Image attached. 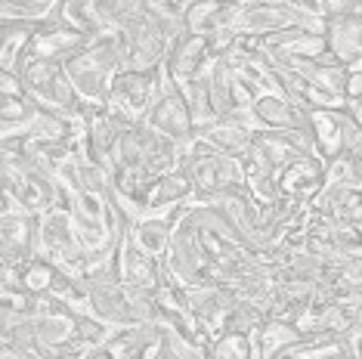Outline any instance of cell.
Wrapping results in <instances>:
<instances>
[{
  "label": "cell",
  "instance_id": "obj_19",
  "mask_svg": "<svg viewBox=\"0 0 362 359\" xmlns=\"http://www.w3.org/2000/svg\"><path fill=\"white\" fill-rule=\"evenodd\" d=\"M208 359H257V353H254V341H251V334L223 331L220 338H214V341H211Z\"/></svg>",
  "mask_w": 362,
  "mask_h": 359
},
{
  "label": "cell",
  "instance_id": "obj_24",
  "mask_svg": "<svg viewBox=\"0 0 362 359\" xmlns=\"http://www.w3.org/2000/svg\"><path fill=\"white\" fill-rule=\"evenodd\" d=\"M233 4H251V0H233Z\"/></svg>",
  "mask_w": 362,
  "mask_h": 359
},
{
  "label": "cell",
  "instance_id": "obj_8",
  "mask_svg": "<svg viewBox=\"0 0 362 359\" xmlns=\"http://www.w3.org/2000/svg\"><path fill=\"white\" fill-rule=\"evenodd\" d=\"M0 254L4 266H25L40 257V214L19 208L10 195H4L0 208Z\"/></svg>",
  "mask_w": 362,
  "mask_h": 359
},
{
  "label": "cell",
  "instance_id": "obj_12",
  "mask_svg": "<svg viewBox=\"0 0 362 359\" xmlns=\"http://www.w3.org/2000/svg\"><path fill=\"white\" fill-rule=\"evenodd\" d=\"M118 273H121V282L124 285H134V288H143V291H158L164 285V260L149 254L146 248H139L136 239L130 235V230L124 233V239L118 245Z\"/></svg>",
  "mask_w": 362,
  "mask_h": 359
},
{
  "label": "cell",
  "instance_id": "obj_16",
  "mask_svg": "<svg viewBox=\"0 0 362 359\" xmlns=\"http://www.w3.org/2000/svg\"><path fill=\"white\" fill-rule=\"evenodd\" d=\"M325 40L344 65L362 56V13H344L325 22Z\"/></svg>",
  "mask_w": 362,
  "mask_h": 359
},
{
  "label": "cell",
  "instance_id": "obj_23",
  "mask_svg": "<svg viewBox=\"0 0 362 359\" xmlns=\"http://www.w3.org/2000/svg\"><path fill=\"white\" fill-rule=\"evenodd\" d=\"M35 4H50V6H59V0H35Z\"/></svg>",
  "mask_w": 362,
  "mask_h": 359
},
{
  "label": "cell",
  "instance_id": "obj_18",
  "mask_svg": "<svg viewBox=\"0 0 362 359\" xmlns=\"http://www.w3.org/2000/svg\"><path fill=\"white\" fill-rule=\"evenodd\" d=\"M298 338H303L298 325L282 322V319H267L257 331L251 334L254 353H257V359H273L276 353H282L285 347H291Z\"/></svg>",
  "mask_w": 362,
  "mask_h": 359
},
{
  "label": "cell",
  "instance_id": "obj_21",
  "mask_svg": "<svg viewBox=\"0 0 362 359\" xmlns=\"http://www.w3.org/2000/svg\"><path fill=\"white\" fill-rule=\"evenodd\" d=\"M347 112H350V118L356 121V124L362 127V100H353V102H347Z\"/></svg>",
  "mask_w": 362,
  "mask_h": 359
},
{
  "label": "cell",
  "instance_id": "obj_5",
  "mask_svg": "<svg viewBox=\"0 0 362 359\" xmlns=\"http://www.w3.org/2000/svg\"><path fill=\"white\" fill-rule=\"evenodd\" d=\"M285 28L325 31V22L310 10H303L298 0H251L242 6L233 25V31L242 37H267Z\"/></svg>",
  "mask_w": 362,
  "mask_h": 359
},
{
  "label": "cell",
  "instance_id": "obj_11",
  "mask_svg": "<svg viewBox=\"0 0 362 359\" xmlns=\"http://www.w3.org/2000/svg\"><path fill=\"white\" fill-rule=\"evenodd\" d=\"M87 37L90 35H84V31H78V28H71V25H65L59 16L53 13L50 19H44L37 25L35 37H31V44H28V50H25V56H35V59H50V62H62L65 65L71 56L81 50V47L87 44ZM16 69H19V65H16Z\"/></svg>",
  "mask_w": 362,
  "mask_h": 359
},
{
  "label": "cell",
  "instance_id": "obj_7",
  "mask_svg": "<svg viewBox=\"0 0 362 359\" xmlns=\"http://www.w3.org/2000/svg\"><path fill=\"white\" fill-rule=\"evenodd\" d=\"M40 254L47 260H53V264L59 269H65V273L84 279L87 254H84V245L78 239L75 220H71L69 208H65L62 201L53 205L47 214H40Z\"/></svg>",
  "mask_w": 362,
  "mask_h": 359
},
{
  "label": "cell",
  "instance_id": "obj_27",
  "mask_svg": "<svg viewBox=\"0 0 362 359\" xmlns=\"http://www.w3.org/2000/svg\"><path fill=\"white\" fill-rule=\"evenodd\" d=\"M359 13H362V10H359Z\"/></svg>",
  "mask_w": 362,
  "mask_h": 359
},
{
  "label": "cell",
  "instance_id": "obj_15",
  "mask_svg": "<svg viewBox=\"0 0 362 359\" xmlns=\"http://www.w3.org/2000/svg\"><path fill=\"white\" fill-rule=\"evenodd\" d=\"M183 214H186V205L170 208V211H155V214H143V217L134 220L130 235L136 239L139 248H146L155 257H164V251H168L170 239H174Z\"/></svg>",
  "mask_w": 362,
  "mask_h": 359
},
{
  "label": "cell",
  "instance_id": "obj_25",
  "mask_svg": "<svg viewBox=\"0 0 362 359\" xmlns=\"http://www.w3.org/2000/svg\"><path fill=\"white\" fill-rule=\"evenodd\" d=\"M164 359H177V356H174V353H170V350H168V356H164Z\"/></svg>",
  "mask_w": 362,
  "mask_h": 359
},
{
  "label": "cell",
  "instance_id": "obj_14",
  "mask_svg": "<svg viewBox=\"0 0 362 359\" xmlns=\"http://www.w3.org/2000/svg\"><path fill=\"white\" fill-rule=\"evenodd\" d=\"M242 6L245 4H233V0H192L183 10V31L214 37V35H220V31L235 25Z\"/></svg>",
  "mask_w": 362,
  "mask_h": 359
},
{
  "label": "cell",
  "instance_id": "obj_3",
  "mask_svg": "<svg viewBox=\"0 0 362 359\" xmlns=\"http://www.w3.org/2000/svg\"><path fill=\"white\" fill-rule=\"evenodd\" d=\"M4 195H10L16 205L31 214H47L53 205H59L56 180L10 146H4Z\"/></svg>",
  "mask_w": 362,
  "mask_h": 359
},
{
  "label": "cell",
  "instance_id": "obj_22",
  "mask_svg": "<svg viewBox=\"0 0 362 359\" xmlns=\"http://www.w3.org/2000/svg\"><path fill=\"white\" fill-rule=\"evenodd\" d=\"M344 4H347L353 13H359V10H362V0H344Z\"/></svg>",
  "mask_w": 362,
  "mask_h": 359
},
{
  "label": "cell",
  "instance_id": "obj_17",
  "mask_svg": "<svg viewBox=\"0 0 362 359\" xmlns=\"http://www.w3.org/2000/svg\"><path fill=\"white\" fill-rule=\"evenodd\" d=\"M37 25L40 22L4 19V31H0V65H4V71H16V65H19V59L25 56Z\"/></svg>",
  "mask_w": 362,
  "mask_h": 359
},
{
  "label": "cell",
  "instance_id": "obj_4",
  "mask_svg": "<svg viewBox=\"0 0 362 359\" xmlns=\"http://www.w3.org/2000/svg\"><path fill=\"white\" fill-rule=\"evenodd\" d=\"M16 75H19L22 87L28 90V96H35V100L40 105H47V109H56V112H62V115H78V112L87 109V105L81 102L78 90L71 87L69 71H65L62 62L22 56Z\"/></svg>",
  "mask_w": 362,
  "mask_h": 359
},
{
  "label": "cell",
  "instance_id": "obj_10",
  "mask_svg": "<svg viewBox=\"0 0 362 359\" xmlns=\"http://www.w3.org/2000/svg\"><path fill=\"white\" fill-rule=\"evenodd\" d=\"M146 124L155 127L164 136H170L180 146L195 140V121H192V112H189L186 93L177 84H170L168 78H164V87L152 105L149 118H146Z\"/></svg>",
  "mask_w": 362,
  "mask_h": 359
},
{
  "label": "cell",
  "instance_id": "obj_20",
  "mask_svg": "<svg viewBox=\"0 0 362 359\" xmlns=\"http://www.w3.org/2000/svg\"><path fill=\"white\" fill-rule=\"evenodd\" d=\"M344 96H347V102L362 100V71H350L347 87H344Z\"/></svg>",
  "mask_w": 362,
  "mask_h": 359
},
{
  "label": "cell",
  "instance_id": "obj_26",
  "mask_svg": "<svg viewBox=\"0 0 362 359\" xmlns=\"http://www.w3.org/2000/svg\"><path fill=\"white\" fill-rule=\"evenodd\" d=\"M4 359H16V356H4Z\"/></svg>",
  "mask_w": 362,
  "mask_h": 359
},
{
  "label": "cell",
  "instance_id": "obj_1",
  "mask_svg": "<svg viewBox=\"0 0 362 359\" xmlns=\"http://www.w3.org/2000/svg\"><path fill=\"white\" fill-rule=\"evenodd\" d=\"M180 167L192 180V186H195L192 201H199V205H229V201L254 199L248 183H245L242 161L220 152L217 146L208 143L199 134H195L192 143L183 146Z\"/></svg>",
  "mask_w": 362,
  "mask_h": 359
},
{
  "label": "cell",
  "instance_id": "obj_9",
  "mask_svg": "<svg viewBox=\"0 0 362 359\" xmlns=\"http://www.w3.org/2000/svg\"><path fill=\"white\" fill-rule=\"evenodd\" d=\"M217 59L214 53L211 37L202 35H189V31H180V35L170 40L168 56H164V78L170 84H177L180 90H186L189 84H195L202 75H208V69Z\"/></svg>",
  "mask_w": 362,
  "mask_h": 359
},
{
  "label": "cell",
  "instance_id": "obj_2",
  "mask_svg": "<svg viewBox=\"0 0 362 359\" xmlns=\"http://www.w3.org/2000/svg\"><path fill=\"white\" fill-rule=\"evenodd\" d=\"M124 69L121 62V40L118 31L87 37V44L65 62L71 87L78 90L84 105H105V96L112 90L115 75Z\"/></svg>",
  "mask_w": 362,
  "mask_h": 359
},
{
  "label": "cell",
  "instance_id": "obj_6",
  "mask_svg": "<svg viewBox=\"0 0 362 359\" xmlns=\"http://www.w3.org/2000/svg\"><path fill=\"white\" fill-rule=\"evenodd\" d=\"M161 87H164V69H149V71L121 69L112 81L109 96H105V109L115 112L118 118H124L127 124H146Z\"/></svg>",
  "mask_w": 362,
  "mask_h": 359
},
{
  "label": "cell",
  "instance_id": "obj_13",
  "mask_svg": "<svg viewBox=\"0 0 362 359\" xmlns=\"http://www.w3.org/2000/svg\"><path fill=\"white\" fill-rule=\"evenodd\" d=\"M279 195L285 199H294V201H310L316 199L319 192L328 186V165L319 155H300L294 158L291 165H285L279 170Z\"/></svg>",
  "mask_w": 362,
  "mask_h": 359
}]
</instances>
